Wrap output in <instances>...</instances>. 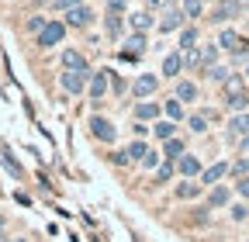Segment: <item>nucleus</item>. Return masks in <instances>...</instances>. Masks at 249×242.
<instances>
[{
	"instance_id": "1",
	"label": "nucleus",
	"mask_w": 249,
	"mask_h": 242,
	"mask_svg": "<svg viewBox=\"0 0 249 242\" xmlns=\"http://www.w3.org/2000/svg\"><path fill=\"white\" fill-rule=\"evenodd\" d=\"M90 69H66V73H62L59 76V83H62V90H66V94H73V97H80L83 94V90L90 86Z\"/></svg>"
},
{
	"instance_id": "17",
	"label": "nucleus",
	"mask_w": 249,
	"mask_h": 242,
	"mask_svg": "<svg viewBox=\"0 0 249 242\" xmlns=\"http://www.w3.org/2000/svg\"><path fill=\"white\" fill-rule=\"evenodd\" d=\"M229 197H232V190H229V187H211L208 204H211V207H225V204H229Z\"/></svg>"
},
{
	"instance_id": "29",
	"label": "nucleus",
	"mask_w": 249,
	"mask_h": 242,
	"mask_svg": "<svg viewBox=\"0 0 249 242\" xmlns=\"http://www.w3.org/2000/svg\"><path fill=\"white\" fill-rule=\"evenodd\" d=\"M197 45V32H194V28H183V35H180V52L183 49H194Z\"/></svg>"
},
{
	"instance_id": "7",
	"label": "nucleus",
	"mask_w": 249,
	"mask_h": 242,
	"mask_svg": "<svg viewBox=\"0 0 249 242\" xmlns=\"http://www.w3.org/2000/svg\"><path fill=\"white\" fill-rule=\"evenodd\" d=\"M242 135H249V111H235V118L229 121V138L239 142Z\"/></svg>"
},
{
	"instance_id": "11",
	"label": "nucleus",
	"mask_w": 249,
	"mask_h": 242,
	"mask_svg": "<svg viewBox=\"0 0 249 242\" xmlns=\"http://www.w3.org/2000/svg\"><path fill=\"white\" fill-rule=\"evenodd\" d=\"M222 90H225V101H235V97H249V94H246V80H242V76H229V80L222 83Z\"/></svg>"
},
{
	"instance_id": "42",
	"label": "nucleus",
	"mask_w": 249,
	"mask_h": 242,
	"mask_svg": "<svg viewBox=\"0 0 249 242\" xmlns=\"http://www.w3.org/2000/svg\"><path fill=\"white\" fill-rule=\"evenodd\" d=\"M0 242H4V218H0Z\"/></svg>"
},
{
	"instance_id": "20",
	"label": "nucleus",
	"mask_w": 249,
	"mask_h": 242,
	"mask_svg": "<svg viewBox=\"0 0 249 242\" xmlns=\"http://www.w3.org/2000/svg\"><path fill=\"white\" fill-rule=\"evenodd\" d=\"M218 52H222L218 45H204V49H201V69H204V73L218 63Z\"/></svg>"
},
{
	"instance_id": "14",
	"label": "nucleus",
	"mask_w": 249,
	"mask_h": 242,
	"mask_svg": "<svg viewBox=\"0 0 249 242\" xmlns=\"http://www.w3.org/2000/svg\"><path fill=\"white\" fill-rule=\"evenodd\" d=\"M229 170H232L229 163H214V166H208V170L201 173V184H211V187H214V184H218V180H222Z\"/></svg>"
},
{
	"instance_id": "27",
	"label": "nucleus",
	"mask_w": 249,
	"mask_h": 242,
	"mask_svg": "<svg viewBox=\"0 0 249 242\" xmlns=\"http://www.w3.org/2000/svg\"><path fill=\"white\" fill-rule=\"evenodd\" d=\"M197 194H201V184H180V187H177V197H180V201H191V197H197Z\"/></svg>"
},
{
	"instance_id": "31",
	"label": "nucleus",
	"mask_w": 249,
	"mask_h": 242,
	"mask_svg": "<svg viewBox=\"0 0 249 242\" xmlns=\"http://www.w3.org/2000/svg\"><path fill=\"white\" fill-rule=\"evenodd\" d=\"M104 24H107V35H114V38L121 35V14H118V11H114V14H107V21H104Z\"/></svg>"
},
{
	"instance_id": "37",
	"label": "nucleus",
	"mask_w": 249,
	"mask_h": 242,
	"mask_svg": "<svg viewBox=\"0 0 249 242\" xmlns=\"http://www.w3.org/2000/svg\"><path fill=\"white\" fill-rule=\"evenodd\" d=\"M232 218H235V222H246V218H249V207H246V204H235V207H232Z\"/></svg>"
},
{
	"instance_id": "34",
	"label": "nucleus",
	"mask_w": 249,
	"mask_h": 242,
	"mask_svg": "<svg viewBox=\"0 0 249 242\" xmlns=\"http://www.w3.org/2000/svg\"><path fill=\"white\" fill-rule=\"evenodd\" d=\"M0 163H4V166H7V170H11V173H14V176H21V166H18V163H14V156H11V153H7V149H4V153H0Z\"/></svg>"
},
{
	"instance_id": "32",
	"label": "nucleus",
	"mask_w": 249,
	"mask_h": 242,
	"mask_svg": "<svg viewBox=\"0 0 249 242\" xmlns=\"http://www.w3.org/2000/svg\"><path fill=\"white\" fill-rule=\"evenodd\" d=\"M208 76H211V80H218V83H225V80H229V76H232V73H229V69H225V66H218V63H214V66H211V69H208Z\"/></svg>"
},
{
	"instance_id": "40",
	"label": "nucleus",
	"mask_w": 249,
	"mask_h": 242,
	"mask_svg": "<svg viewBox=\"0 0 249 242\" xmlns=\"http://www.w3.org/2000/svg\"><path fill=\"white\" fill-rule=\"evenodd\" d=\"M76 4H83V0H55L59 11H70V7H76Z\"/></svg>"
},
{
	"instance_id": "6",
	"label": "nucleus",
	"mask_w": 249,
	"mask_h": 242,
	"mask_svg": "<svg viewBox=\"0 0 249 242\" xmlns=\"http://www.w3.org/2000/svg\"><path fill=\"white\" fill-rule=\"evenodd\" d=\"M90 132H93V138H101V142H114V125L107 118H101V114L90 118Z\"/></svg>"
},
{
	"instance_id": "21",
	"label": "nucleus",
	"mask_w": 249,
	"mask_h": 242,
	"mask_svg": "<svg viewBox=\"0 0 249 242\" xmlns=\"http://www.w3.org/2000/svg\"><path fill=\"white\" fill-rule=\"evenodd\" d=\"M177 101H197V86L191 80H180L177 83Z\"/></svg>"
},
{
	"instance_id": "3",
	"label": "nucleus",
	"mask_w": 249,
	"mask_h": 242,
	"mask_svg": "<svg viewBox=\"0 0 249 242\" xmlns=\"http://www.w3.org/2000/svg\"><path fill=\"white\" fill-rule=\"evenodd\" d=\"M242 14V4L239 0H214V11H211V21L214 24H229L232 17Z\"/></svg>"
},
{
	"instance_id": "22",
	"label": "nucleus",
	"mask_w": 249,
	"mask_h": 242,
	"mask_svg": "<svg viewBox=\"0 0 249 242\" xmlns=\"http://www.w3.org/2000/svg\"><path fill=\"white\" fill-rule=\"evenodd\" d=\"M180 55H183V69H201V49L197 45L194 49H183Z\"/></svg>"
},
{
	"instance_id": "35",
	"label": "nucleus",
	"mask_w": 249,
	"mask_h": 242,
	"mask_svg": "<svg viewBox=\"0 0 249 242\" xmlns=\"http://www.w3.org/2000/svg\"><path fill=\"white\" fill-rule=\"evenodd\" d=\"M232 111H249V97H235V101H225Z\"/></svg>"
},
{
	"instance_id": "16",
	"label": "nucleus",
	"mask_w": 249,
	"mask_h": 242,
	"mask_svg": "<svg viewBox=\"0 0 249 242\" xmlns=\"http://www.w3.org/2000/svg\"><path fill=\"white\" fill-rule=\"evenodd\" d=\"M135 118H139V121L160 118V104H152V101H139V104H135Z\"/></svg>"
},
{
	"instance_id": "12",
	"label": "nucleus",
	"mask_w": 249,
	"mask_h": 242,
	"mask_svg": "<svg viewBox=\"0 0 249 242\" xmlns=\"http://www.w3.org/2000/svg\"><path fill=\"white\" fill-rule=\"evenodd\" d=\"M183 17H187V14H183L180 7H170V11L160 17V32H177V28L183 24Z\"/></svg>"
},
{
	"instance_id": "19",
	"label": "nucleus",
	"mask_w": 249,
	"mask_h": 242,
	"mask_svg": "<svg viewBox=\"0 0 249 242\" xmlns=\"http://www.w3.org/2000/svg\"><path fill=\"white\" fill-rule=\"evenodd\" d=\"M62 66H66V69H87L83 55H80L76 49H66V52H62Z\"/></svg>"
},
{
	"instance_id": "9",
	"label": "nucleus",
	"mask_w": 249,
	"mask_h": 242,
	"mask_svg": "<svg viewBox=\"0 0 249 242\" xmlns=\"http://www.w3.org/2000/svg\"><path fill=\"white\" fill-rule=\"evenodd\" d=\"M107 86H111V80H107V73L101 69V73H93L90 76V101H104V94H107Z\"/></svg>"
},
{
	"instance_id": "43",
	"label": "nucleus",
	"mask_w": 249,
	"mask_h": 242,
	"mask_svg": "<svg viewBox=\"0 0 249 242\" xmlns=\"http://www.w3.org/2000/svg\"><path fill=\"white\" fill-rule=\"evenodd\" d=\"M14 242H28V239H14Z\"/></svg>"
},
{
	"instance_id": "8",
	"label": "nucleus",
	"mask_w": 249,
	"mask_h": 242,
	"mask_svg": "<svg viewBox=\"0 0 249 242\" xmlns=\"http://www.w3.org/2000/svg\"><path fill=\"white\" fill-rule=\"evenodd\" d=\"M177 173H183L187 180H191V176H201L204 170H201L197 156H191V153H183V156H177Z\"/></svg>"
},
{
	"instance_id": "33",
	"label": "nucleus",
	"mask_w": 249,
	"mask_h": 242,
	"mask_svg": "<svg viewBox=\"0 0 249 242\" xmlns=\"http://www.w3.org/2000/svg\"><path fill=\"white\" fill-rule=\"evenodd\" d=\"M160 163H163V153H145V156H142V166H145V170H156Z\"/></svg>"
},
{
	"instance_id": "25",
	"label": "nucleus",
	"mask_w": 249,
	"mask_h": 242,
	"mask_svg": "<svg viewBox=\"0 0 249 242\" xmlns=\"http://www.w3.org/2000/svg\"><path fill=\"white\" fill-rule=\"evenodd\" d=\"M187 128H191L194 135H204L208 132V118L204 114H191V118H187Z\"/></svg>"
},
{
	"instance_id": "15",
	"label": "nucleus",
	"mask_w": 249,
	"mask_h": 242,
	"mask_svg": "<svg viewBox=\"0 0 249 242\" xmlns=\"http://www.w3.org/2000/svg\"><path fill=\"white\" fill-rule=\"evenodd\" d=\"M177 173V159H163L160 166H156V184H170Z\"/></svg>"
},
{
	"instance_id": "28",
	"label": "nucleus",
	"mask_w": 249,
	"mask_h": 242,
	"mask_svg": "<svg viewBox=\"0 0 249 242\" xmlns=\"http://www.w3.org/2000/svg\"><path fill=\"white\" fill-rule=\"evenodd\" d=\"M187 17H201V11H204V0H183V7H180Z\"/></svg>"
},
{
	"instance_id": "18",
	"label": "nucleus",
	"mask_w": 249,
	"mask_h": 242,
	"mask_svg": "<svg viewBox=\"0 0 249 242\" xmlns=\"http://www.w3.org/2000/svg\"><path fill=\"white\" fill-rule=\"evenodd\" d=\"M128 24H132V32H149V28H152V14H145V11L128 14Z\"/></svg>"
},
{
	"instance_id": "2",
	"label": "nucleus",
	"mask_w": 249,
	"mask_h": 242,
	"mask_svg": "<svg viewBox=\"0 0 249 242\" xmlns=\"http://www.w3.org/2000/svg\"><path fill=\"white\" fill-rule=\"evenodd\" d=\"M62 38H66V24L62 21H49L38 32V45L42 49H55V45H62Z\"/></svg>"
},
{
	"instance_id": "30",
	"label": "nucleus",
	"mask_w": 249,
	"mask_h": 242,
	"mask_svg": "<svg viewBox=\"0 0 249 242\" xmlns=\"http://www.w3.org/2000/svg\"><path fill=\"white\" fill-rule=\"evenodd\" d=\"M163 107H166V114H170V121H180V118H183V104H180L177 97H173V101H166Z\"/></svg>"
},
{
	"instance_id": "5",
	"label": "nucleus",
	"mask_w": 249,
	"mask_h": 242,
	"mask_svg": "<svg viewBox=\"0 0 249 242\" xmlns=\"http://www.w3.org/2000/svg\"><path fill=\"white\" fill-rule=\"evenodd\" d=\"M90 21H93V11H90L87 4H76V7L66 11V24H70V28H87Z\"/></svg>"
},
{
	"instance_id": "39",
	"label": "nucleus",
	"mask_w": 249,
	"mask_h": 242,
	"mask_svg": "<svg viewBox=\"0 0 249 242\" xmlns=\"http://www.w3.org/2000/svg\"><path fill=\"white\" fill-rule=\"evenodd\" d=\"M45 24H49L45 17H31V21H28V28H31V32H35V35L42 32V28H45Z\"/></svg>"
},
{
	"instance_id": "24",
	"label": "nucleus",
	"mask_w": 249,
	"mask_h": 242,
	"mask_svg": "<svg viewBox=\"0 0 249 242\" xmlns=\"http://www.w3.org/2000/svg\"><path fill=\"white\" fill-rule=\"evenodd\" d=\"M145 153H149V149H145V142H142V138H132V142H128V149H124V156H128V159H139V163H142V156H145Z\"/></svg>"
},
{
	"instance_id": "4",
	"label": "nucleus",
	"mask_w": 249,
	"mask_h": 242,
	"mask_svg": "<svg viewBox=\"0 0 249 242\" xmlns=\"http://www.w3.org/2000/svg\"><path fill=\"white\" fill-rule=\"evenodd\" d=\"M156 90H160V76L156 73H142L135 83H132V94L139 97V101H145V97H152Z\"/></svg>"
},
{
	"instance_id": "13",
	"label": "nucleus",
	"mask_w": 249,
	"mask_h": 242,
	"mask_svg": "<svg viewBox=\"0 0 249 242\" xmlns=\"http://www.w3.org/2000/svg\"><path fill=\"white\" fill-rule=\"evenodd\" d=\"M218 49H229V52H239V49H246V42L232 32V28H225L222 35H218Z\"/></svg>"
},
{
	"instance_id": "44",
	"label": "nucleus",
	"mask_w": 249,
	"mask_h": 242,
	"mask_svg": "<svg viewBox=\"0 0 249 242\" xmlns=\"http://www.w3.org/2000/svg\"><path fill=\"white\" fill-rule=\"evenodd\" d=\"M204 4H208V0H204Z\"/></svg>"
},
{
	"instance_id": "23",
	"label": "nucleus",
	"mask_w": 249,
	"mask_h": 242,
	"mask_svg": "<svg viewBox=\"0 0 249 242\" xmlns=\"http://www.w3.org/2000/svg\"><path fill=\"white\" fill-rule=\"evenodd\" d=\"M177 156H183V142L180 138H166L163 142V159H177Z\"/></svg>"
},
{
	"instance_id": "41",
	"label": "nucleus",
	"mask_w": 249,
	"mask_h": 242,
	"mask_svg": "<svg viewBox=\"0 0 249 242\" xmlns=\"http://www.w3.org/2000/svg\"><path fill=\"white\" fill-rule=\"evenodd\" d=\"M239 149H242V153H249V135H242V138H239Z\"/></svg>"
},
{
	"instance_id": "38",
	"label": "nucleus",
	"mask_w": 249,
	"mask_h": 242,
	"mask_svg": "<svg viewBox=\"0 0 249 242\" xmlns=\"http://www.w3.org/2000/svg\"><path fill=\"white\" fill-rule=\"evenodd\" d=\"M239 197H249V176H239V184H235Z\"/></svg>"
},
{
	"instance_id": "26",
	"label": "nucleus",
	"mask_w": 249,
	"mask_h": 242,
	"mask_svg": "<svg viewBox=\"0 0 249 242\" xmlns=\"http://www.w3.org/2000/svg\"><path fill=\"white\" fill-rule=\"evenodd\" d=\"M152 132H156V135H160V138L166 142V138H173V135H177V121H160V125H156Z\"/></svg>"
},
{
	"instance_id": "36",
	"label": "nucleus",
	"mask_w": 249,
	"mask_h": 242,
	"mask_svg": "<svg viewBox=\"0 0 249 242\" xmlns=\"http://www.w3.org/2000/svg\"><path fill=\"white\" fill-rule=\"evenodd\" d=\"M232 173H235V176H249V159H239V163H232Z\"/></svg>"
},
{
	"instance_id": "10",
	"label": "nucleus",
	"mask_w": 249,
	"mask_h": 242,
	"mask_svg": "<svg viewBox=\"0 0 249 242\" xmlns=\"http://www.w3.org/2000/svg\"><path fill=\"white\" fill-rule=\"evenodd\" d=\"M180 73H183V55H180V52H170V55L163 59V73H160V76H166V80H177Z\"/></svg>"
}]
</instances>
